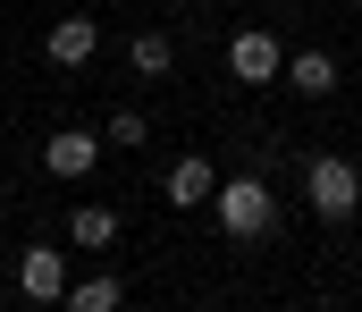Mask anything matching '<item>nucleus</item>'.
<instances>
[{"label": "nucleus", "mask_w": 362, "mask_h": 312, "mask_svg": "<svg viewBox=\"0 0 362 312\" xmlns=\"http://www.w3.org/2000/svg\"><path fill=\"white\" fill-rule=\"evenodd\" d=\"M211 203H219V228H228L236 245H253V236L278 228V195L262 178H228V186H211Z\"/></svg>", "instance_id": "obj_1"}, {"label": "nucleus", "mask_w": 362, "mask_h": 312, "mask_svg": "<svg viewBox=\"0 0 362 312\" xmlns=\"http://www.w3.org/2000/svg\"><path fill=\"white\" fill-rule=\"evenodd\" d=\"M228 68H236V85H270L278 68H286V51H278L270 25H245V34L228 42Z\"/></svg>", "instance_id": "obj_3"}, {"label": "nucleus", "mask_w": 362, "mask_h": 312, "mask_svg": "<svg viewBox=\"0 0 362 312\" xmlns=\"http://www.w3.org/2000/svg\"><path fill=\"white\" fill-rule=\"evenodd\" d=\"M110 144H127V152H135V144H144V110H118V118H110Z\"/></svg>", "instance_id": "obj_12"}, {"label": "nucleus", "mask_w": 362, "mask_h": 312, "mask_svg": "<svg viewBox=\"0 0 362 312\" xmlns=\"http://www.w3.org/2000/svg\"><path fill=\"white\" fill-rule=\"evenodd\" d=\"M211 186H219V169H211V161H169V203H177V211L211 203Z\"/></svg>", "instance_id": "obj_7"}, {"label": "nucleus", "mask_w": 362, "mask_h": 312, "mask_svg": "<svg viewBox=\"0 0 362 312\" xmlns=\"http://www.w3.org/2000/svg\"><path fill=\"white\" fill-rule=\"evenodd\" d=\"M42 51H51L59 68H85L93 51H101V25H93V17H59V25L42 34Z\"/></svg>", "instance_id": "obj_6"}, {"label": "nucleus", "mask_w": 362, "mask_h": 312, "mask_svg": "<svg viewBox=\"0 0 362 312\" xmlns=\"http://www.w3.org/2000/svg\"><path fill=\"white\" fill-rule=\"evenodd\" d=\"M278 76H286L295 93H337V59H329V51H295Z\"/></svg>", "instance_id": "obj_10"}, {"label": "nucleus", "mask_w": 362, "mask_h": 312, "mask_svg": "<svg viewBox=\"0 0 362 312\" xmlns=\"http://www.w3.org/2000/svg\"><path fill=\"white\" fill-rule=\"evenodd\" d=\"M93 161H101V144H93L85 127H59V135L42 144V169H51V178H85Z\"/></svg>", "instance_id": "obj_5"}, {"label": "nucleus", "mask_w": 362, "mask_h": 312, "mask_svg": "<svg viewBox=\"0 0 362 312\" xmlns=\"http://www.w3.org/2000/svg\"><path fill=\"white\" fill-rule=\"evenodd\" d=\"M127 59H135V76H169L177 42H169V34H135V42H127Z\"/></svg>", "instance_id": "obj_11"}, {"label": "nucleus", "mask_w": 362, "mask_h": 312, "mask_svg": "<svg viewBox=\"0 0 362 312\" xmlns=\"http://www.w3.org/2000/svg\"><path fill=\"white\" fill-rule=\"evenodd\" d=\"M17 287H25V304H59V296H68V262H59L51 245H25V253H17Z\"/></svg>", "instance_id": "obj_4"}, {"label": "nucleus", "mask_w": 362, "mask_h": 312, "mask_svg": "<svg viewBox=\"0 0 362 312\" xmlns=\"http://www.w3.org/2000/svg\"><path fill=\"white\" fill-rule=\"evenodd\" d=\"M118 304H127V287H118L110 270H93V279H76V287L59 296V312H118Z\"/></svg>", "instance_id": "obj_9"}, {"label": "nucleus", "mask_w": 362, "mask_h": 312, "mask_svg": "<svg viewBox=\"0 0 362 312\" xmlns=\"http://www.w3.org/2000/svg\"><path fill=\"white\" fill-rule=\"evenodd\" d=\"M303 186H312V211H320V219H354L362 211V169L354 161H312Z\"/></svg>", "instance_id": "obj_2"}, {"label": "nucleus", "mask_w": 362, "mask_h": 312, "mask_svg": "<svg viewBox=\"0 0 362 312\" xmlns=\"http://www.w3.org/2000/svg\"><path fill=\"white\" fill-rule=\"evenodd\" d=\"M68 236H76L85 253H110V245H118V211H101V203H76V211H68Z\"/></svg>", "instance_id": "obj_8"}]
</instances>
